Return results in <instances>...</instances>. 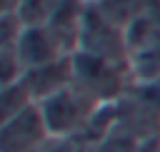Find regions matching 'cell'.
Returning a JSON list of instances; mask_svg holds the SVG:
<instances>
[{"label":"cell","instance_id":"6da1fadb","mask_svg":"<svg viewBox=\"0 0 160 152\" xmlns=\"http://www.w3.org/2000/svg\"><path fill=\"white\" fill-rule=\"evenodd\" d=\"M100 110L98 97L88 90L62 87L55 95L40 100V112L45 117L50 137H72L82 130V125Z\"/></svg>","mask_w":160,"mask_h":152},{"label":"cell","instance_id":"7a4b0ae2","mask_svg":"<svg viewBox=\"0 0 160 152\" xmlns=\"http://www.w3.org/2000/svg\"><path fill=\"white\" fill-rule=\"evenodd\" d=\"M48 140L50 132L40 112V105H30L2 122V137H0L2 152H40Z\"/></svg>","mask_w":160,"mask_h":152},{"label":"cell","instance_id":"3957f363","mask_svg":"<svg viewBox=\"0 0 160 152\" xmlns=\"http://www.w3.org/2000/svg\"><path fill=\"white\" fill-rule=\"evenodd\" d=\"M18 60L22 65H28L30 70L32 67H40L45 62H52L58 60V52H60V42L55 40V35L48 30V27H25L20 35H18Z\"/></svg>","mask_w":160,"mask_h":152},{"label":"cell","instance_id":"277c9868","mask_svg":"<svg viewBox=\"0 0 160 152\" xmlns=\"http://www.w3.org/2000/svg\"><path fill=\"white\" fill-rule=\"evenodd\" d=\"M78 77L82 80V90H88L92 97H108L118 90V82H115V75H112V67H110V60L105 57H98V55H82L72 62ZM78 80V82H80Z\"/></svg>","mask_w":160,"mask_h":152},{"label":"cell","instance_id":"5b68a950","mask_svg":"<svg viewBox=\"0 0 160 152\" xmlns=\"http://www.w3.org/2000/svg\"><path fill=\"white\" fill-rule=\"evenodd\" d=\"M72 70H75V67H72L65 57H62V60L58 57V60H52V62H45V65H40V67L28 70V75H25L22 80H25V85H28V90H30L32 97L45 100V97L55 95L58 90L68 87V80H70Z\"/></svg>","mask_w":160,"mask_h":152},{"label":"cell","instance_id":"8992f818","mask_svg":"<svg viewBox=\"0 0 160 152\" xmlns=\"http://www.w3.org/2000/svg\"><path fill=\"white\" fill-rule=\"evenodd\" d=\"M60 0H20L18 2V20L25 27H35L52 17Z\"/></svg>","mask_w":160,"mask_h":152},{"label":"cell","instance_id":"52a82bcc","mask_svg":"<svg viewBox=\"0 0 160 152\" xmlns=\"http://www.w3.org/2000/svg\"><path fill=\"white\" fill-rule=\"evenodd\" d=\"M140 140L135 137V135H130L128 130H112L92 152H138L140 150Z\"/></svg>","mask_w":160,"mask_h":152},{"label":"cell","instance_id":"ba28073f","mask_svg":"<svg viewBox=\"0 0 160 152\" xmlns=\"http://www.w3.org/2000/svg\"><path fill=\"white\" fill-rule=\"evenodd\" d=\"M40 152H90V150L82 147L75 137H50Z\"/></svg>","mask_w":160,"mask_h":152},{"label":"cell","instance_id":"9c48e42d","mask_svg":"<svg viewBox=\"0 0 160 152\" xmlns=\"http://www.w3.org/2000/svg\"><path fill=\"white\" fill-rule=\"evenodd\" d=\"M138 152H160V137H150V140H145V142L140 145Z\"/></svg>","mask_w":160,"mask_h":152}]
</instances>
